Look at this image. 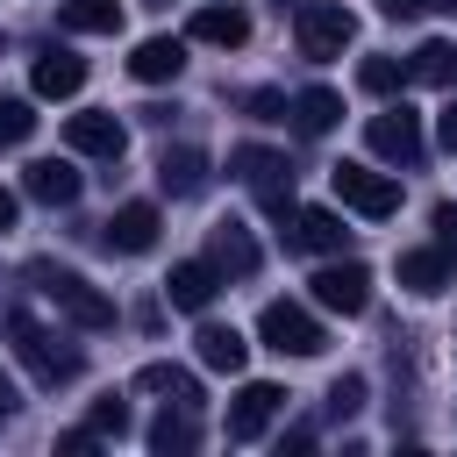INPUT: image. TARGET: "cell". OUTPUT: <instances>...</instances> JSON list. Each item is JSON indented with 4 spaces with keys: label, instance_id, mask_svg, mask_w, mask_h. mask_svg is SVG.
I'll return each mask as SVG.
<instances>
[{
    "label": "cell",
    "instance_id": "obj_2",
    "mask_svg": "<svg viewBox=\"0 0 457 457\" xmlns=\"http://www.w3.org/2000/svg\"><path fill=\"white\" fill-rule=\"evenodd\" d=\"M29 286L57 307V314H71L79 328H114V300L93 286V278H79L71 264H50V257H36L29 264Z\"/></svg>",
    "mask_w": 457,
    "mask_h": 457
},
{
    "label": "cell",
    "instance_id": "obj_27",
    "mask_svg": "<svg viewBox=\"0 0 457 457\" xmlns=\"http://www.w3.org/2000/svg\"><path fill=\"white\" fill-rule=\"evenodd\" d=\"M357 79H364V93L393 100V93L407 86V64H400V57H364V64H357Z\"/></svg>",
    "mask_w": 457,
    "mask_h": 457
},
{
    "label": "cell",
    "instance_id": "obj_38",
    "mask_svg": "<svg viewBox=\"0 0 457 457\" xmlns=\"http://www.w3.org/2000/svg\"><path fill=\"white\" fill-rule=\"evenodd\" d=\"M428 7H443V14H457V0H428Z\"/></svg>",
    "mask_w": 457,
    "mask_h": 457
},
{
    "label": "cell",
    "instance_id": "obj_16",
    "mask_svg": "<svg viewBox=\"0 0 457 457\" xmlns=\"http://www.w3.org/2000/svg\"><path fill=\"white\" fill-rule=\"evenodd\" d=\"M79 186H86V179H79L64 157H36V164L21 171V193H29V200H43V207H71V200H79Z\"/></svg>",
    "mask_w": 457,
    "mask_h": 457
},
{
    "label": "cell",
    "instance_id": "obj_21",
    "mask_svg": "<svg viewBox=\"0 0 457 457\" xmlns=\"http://www.w3.org/2000/svg\"><path fill=\"white\" fill-rule=\"evenodd\" d=\"M186 29H193V43H214V50L250 43V14H243V7H200Z\"/></svg>",
    "mask_w": 457,
    "mask_h": 457
},
{
    "label": "cell",
    "instance_id": "obj_17",
    "mask_svg": "<svg viewBox=\"0 0 457 457\" xmlns=\"http://www.w3.org/2000/svg\"><path fill=\"white\" fill-rule=\"evenodd\" d=\"M129 71H136L143 86H164V79L186 71V43H179V36H143V43L129 50Z\"/></svg>",
    "mask_w": 457,
    "mask_h": 457
},
{
    "label": "cell",
    "instance_id": "obj_10",
    "mask_svg": "<svg viewBox=\"0 0 457 457\" xmlns=\"http://www.w3.org/2000/svg\"><path fill=\"white\" fill-rule=\"evenodd\" d=\"M457 278V243L450 236H436L428 250H400V286L407 293H443Z\"/></svg>",
    "mask_w": 457,
    "mask_h": 457
},
{
    "label": "cell",
    "instance_id": "obj_23",
    "mask_svg": "<svg viewBox=\"0 0 457 457\" xmlns=\"http://www.w3.org/2000/svg\"><path fill=\"white\" fill-rule=\"evenodd\" d=\"M57 21H64L71 36H114V29H121V0H64Z\"/></svg>",
    "mask_w": 457,
    "mask_h": 457
},
{
    "label": "cell",
    "instance_id": "obj_9",
    "mask_svg": "<svg viewBox=\"0 0 457 457\" xmlns=\"http://www.w3.org/2000/svg\"><path fill=\"white\" fill-rule=\"evenodd\" d=\"M278 407H286V393H278L271 378H250V386L228 400V443H257V436L271 428Z\"/></svg>",
    "mask_w": 457,
    "mask_h": 457
},
{
    "label": "cell",
    "instance_id": "obj_12",
    "mask_svg": "<svg viewBox=\"0 0 457 457\" xmlns=\"http://www.w3.org/2000/svg\"><path fill=\"white\" fill-rule=\"evenodd\" d=\"M157 228H164V221H157V207H150V200H129V207H114V214H107L100 243H107V250H121V257H143V250L157 243Z\"/></svg>",
    "mask_w": 457,
    "mask_h": 457
},
{
    "label": "cell",
    "instance_id": "obj_3",
    "mask_svg": "<svg viewBox=\"0 0 457 457\" xmlns=\"http://www.w3.org/2000/svg\"><path fill=\"white\" fill-rule=\"evenodd\" d=\"M228 171L257 193V207L286 228L293 214H300V200H293V164H286V150H264V143H243V150H228Z\"/></svg>",
    "mask_w": 457,
    "mask_h": 457
},
{
    "label": "cell",
    "instance_id": "obj_18",
    "mask_svg": "<svg viewBox=\"0 0 457 457\" xmlns=\"http://www.w3.org/2000/svg\"><path fill=\"white\" fill-rule=\"evenodd\" d=\"M200 186H207V150L179 143V150H164V157H157V193H171V200H193Z\"/></svg>",
    "mask_w": 457,
    "mask_h": 457
},
{
    "label": "cell",
    "instance_id": "obj_11",
    "mask_svg": "<svg viewBox=\"0 0 457 457\" xmlns=\"http://www.w3.org/2000/svg\"><path fill=\"white\" fill-rule=\"evenodd\" d=\"M64 143H71L79 157H107V164H114V157L129 150V129H121L107 107H93V114H71V121H64Z\"/></svg>",
    "mask_w": 457,
    "mask_h": 457
},
{
    "label": "cell",
    "instance_id": "obj_5",
    "mask_svg": "<svg viewBox=\"0 0 457 457\" xmlns=\"http://www.w3.org/2000/svg\"><path fill=\"white\" fill-rule=\"evenodd\" d=\"M257 336H264V350H278V357H321V350H328V328H321L300 300H271V307L257 314Z\"/></svg>",
    "mask_w": 457,
    "mask_h": 457
},
{
    "label": "cell",
    "instance_id": "obj_31",
    "mask_svg": "<svg viewBox=\"0 0 457 457\" xmlns=\"http://www.w3.org/2000/svg\"><path fill=\"white\" fill-rule=\"evenodd\" d=\"M243 114H250V121H286L293 100H286V93H243Z\"/></svg>",
    "mask_w": 457,
    "mask_h": 457
},
{
    "label": "cell",
    "instance_id": "obj_20",
    "mask_svg": "<svg viewBox=\"0 0 457 457\" xmlns=\"http://www.w3.org/2000/svg\"><path fill=\"white\" fill-rule=\"evenodd\" d=\"M200 443V407H186V400H171L157 421H150V450L157 457H186Z\"/></svg>",
    "mask_w": 457,
    "mask_h": 457
},
{
    "label": "cell",
    "instance_id": "obj_19",
    "mask_svg": "<svg viewBox=\"0 0 457 457\" xmlns=\"http://www.w3.org/2000/svg\"><path fill=\"white\" fill-rule=\"evenodd\" d=\"M293 243L314 250V257H343L350 228H343V214H328V207H300V214H293Z\"/></svg>",
    "mask_w": 457,
    "mask_h": 457
},
{
    "label": "cell",
    "instance_id": "obj_15",
    "mask_svg": "<svg viewBox=\"0 0 457 457\" xmlns=\"http://www.w3.org/2000/svg\"><path fill=\"white\" fill-rule=\"evenodd\" d=\"M214 293H221L214 257H186V264H171V278H164V300H171V307H186V314H200Z\"/></svg>",
    "mask_w": 457,
    "mask_h": 457
},
{
    "label": "cell",
    "instance_id": "obj_14",
    "mask_svg": "<svg viewBox=\"0 0 457 457\" xmlns=\"http://www.w3.org/2000/svg\"><path fill=\"white\" fill-rule=\"evenodd\" d=\"M29 79H36L43 100H71V93L86 86V57L64 50V43H50V50H36V71H29Z\"/></svg>",
    "mask_w": 457,
    "mask_h": 457
},
{
    "label": "cell",
    "instance_id": "obj_32",
    "mask_svg": "<svg viewBox=\"0 0 457 457\" xmlns=\"http://www.w3.org/2000/svg\"><path fill=\"white\" fill-rule=\"evenodd\" d=\"M57 450H64V457H86V450H100V436H93V428H64Z\"/></svg>",
    "mask_w": 457,
    "mask_h": 457
},
{
    "label": "cell",
    "instance_id": "obj_36",
    "mask_svg": "<svg viewBox=\"0 0 457 457\" xmlns=\"http://www.w3.org/2000/svg\"><path fill=\"white\" fill-rule=\"evenodd\" d=\"M7 228H14V193L0 186V236H7Z\"/></svg>",
    "mask_w": 457,
    "mask_h": 457
},
{
    "label": "cell",
    "instance_id": "obj_8",
    "mask_svg": "<svg viewBox=\"0 0 457 457\" xmlns=\"http://www.w3.org/2000/svg\"><path fill=\"white\" fill-rule=\"evenodd\" d=\"M307 286H314V307H328V314H364V307H371V271H364L357 257L321 264Z\"/></svg>",
    "mask_w": 457,
    "mask_h": 457
},
{
    "label": "cell",
    "instance_id": "obj_30",
    "mask_svg": "<svg viewBox=\"0 0 457 457\" xmlns=\"http://www.w3.org/2000/svg\"><path fill=\"white\" fill-rule=\"evenodd\" d=\"M86 428L93 436H129V407L107 393V400H93V414H86Z\"/></svg>",
    "mask_w": 457,
    "mask_h": 457
},
{
    "label": "cell",
    "instance_id": "obj_37",
    "mask_svg": "<svg viewBox=\"0 0 457 457\" xmlns=\"http://www.w3.org/2000/svg\"><path fill=\"white\" fill-rule=\"evenodd\" d=\"M7 414H14V386L0 378V421H7Z\"/></svg>",
    "mask_w": 457,
    "mask_h": 457
},
{
    "label": "cell",
    "instance_id": "obj_34",
    "mask_svg": "<svg viewBox=\"0 0 457 457\" xmlns=\"http://www.w3.org/2000/svg\"><path fill=\"white\" fill-rule=\"evenodd\" d=\"M378 7H386V14H393V21H414V14H421V7H428V0H378Z\"/></svg>",
    "mask_w": 457,
    "mask_h": 457
},
{
    "label": "cell",
    "instance_id": "obj_7",
    "mask_svg": "<svg viewBox=\"0 0 457 457\" xmlns=\"http://www.w3.org/2000/svg\"><path fill=\"white\" fill-rule=\"evenodd\" d=\"M364 143H371V157H386V164H421L428 157V136H421V114L400 100V107H386V114H371L364 121Z\"/></svg>",
    "mask_w": 457,
    "mask_h": 457
},
{
    "label": "cell",
    "instance_id": "obj_24",
    "mask_svg": "<svg viewBox=\"0 0 457 457\" xmlns=\"http://www.w3.org/2000/svg\"><path fill=\"white\" fill-rule=\"evenodd\" d=\"M336 114H343V100H336L328 86L293 93V129H300V136H328V129H336Z\"/></svg>",
    "mask_w": 457,
    "mask_h": 457
},
{
    "label": "cell",
    "instance_id": "obj_33",
    "mask_svg": "<svg viewBox=\"0 0 457 457\" xmlns=\"http://www.w3.org/2000/svg\"><path fill=\"white\" fill-rule=\"evenodd\" d=\"M436 136H443V150H457V93H450V107L436 114Z\"/></svg>",
    "mask_w": 457,
    "mask_h": 457
},
{
    "label": "cell",
    "instance_id": "obj_22",
    "mask_svg": "<svg viewBox=\"0 0 457 457\" xmlns=\"http://www.w3.org/2000/svg\"><path fill=\"white\" fill-rule=\"evenodd\" d=\"M193 350H200V364H207V371H228V378H236V371H243V357H250V343H243L236 328H221V321H207V328L193 336Z\"/></svg>",
    "mask_w": 457,
    "mask_h": 457
},
{
    "label": "cell",
    "instance_id": "obj_13",
    "mask_svg": "<svg viewBox=\"0 0 457 457\" xmlns=\"http://www.w3.org/2000/svg\"><path fill=\"white\" fill-rule=\"evenodd\" d=\"M207 257H214L221 278H250V271L264 264V250H257V236H250L243 221H214V228H207Z\"/></svg>",
    "mask_w": 457,
    "mask_h": 457
},
{
    "label": "cell",
    "instance_id": "obj_4",
    "mask_svg": "<svg viewBox=\"0 0 457 457\" xmlns=\"http://www.w3.org/2000/svg\"><path fill=\"white\" fill-rule=\"evenodd\" d=\"M293 43H300V57L328 64L357 43V14L343 0H293Z\"/></svg>",
    "mask_w": 457,
    "mask_h": 457
},
{
    "label": "cell",
    "instance_id": "obj_25",
    "mask_svg": "<svg viewBox=\"0 0 457 457\" xmlns=\"http://www.w3.org/2000/svg\"><path fill=\"white\" fill-rule=\"evenodd\" d=\"M407 79H421V86H457V43L428 36V43L407 57Z\"/></svg>",
    "mask_w": 457,
    "mask_h": 457
},
{
    "label": "cell",
    "instance_id": "obj_35",
    "mask_svg": "<svg viewBox=\"0 0 457 457\" xmlns=\"http://www.w3.org/2000/svg\"><path fill=\"white\" fill-rule=\"evenodd\" d=\"M436 236H450V243H457V207H450V200L436 207Z\"/></svg>",
    "mask_w": 457,
    "mask_h": 457
},
{
    "label": "cell",
    "instance_id": "obj_6",
    "mask_svg": "<svg viewBox=\"0 0 457 457\" xmlns=\"http://www.w3.org/2000/svg\"><path fill=\"white\" fill-rule=\"evenodd\" d=\"M328 186H336V200L343 207H357L364 221H386V214H400V179H386V171H371V164H328Z\"/></svg>",
    "mask_w": 457,
    "mask_h": 457
},
{
    "label": "cell",
    "instance_id": "obj_1",
    "mask_svg": "<svg viewBox=\"0 0 457 457\" xmlns=\"http://www.w3.org/2000/svg\"><path fill=\"white\" fill-rule=\"evenodd\" d=\"M7 336H14V357L29 364V378H36V386H71V378L86 371L79 343H64L57 328H43L29 307H14V314H7Z\"/></svg>",
    "mask_w": 457,
    "mask_h": 457
},
{
    "label": "cell",
    "instance_id": "obj_29",
    "mask_svg": "<svg viewBox=\"0 0 457 457\" xmlns=\"http://www.w3.org/2000/svg\"><path fill=\"white\" fill-rule=\"evenodd\" d=\"M357 407H364V378L350 371V378H336V386H328V421H350Z\"/></svg>",
    "mask_w": 457,
    "mask_h": 457
},
{
    "label": "cell",
    "instance_id": "obj_28",
    "mask_svg": "<svg viewBox=\"0 0 457 457\" xmlns=\"http://www.w3.org/2000/svg\"><path fill=\"white\" fill-rule=\"evenodd\" d=\"M29 136H36V107L7 93V100H0V150H14V143H29Z\"/></svg>",
    "mask_w": 457,
    "mask_h": 457
},
{
    "label": "cell",
    "instance_id": "obj_26",
    "mask_svg": "<svg viewBox=\"0 0 457 457\" xmlns=\"http://www.w3.org/2000/svg\"><path fill=\"white\" fill-rule=\"evenodd\" d=\"M136 386H143V393H164V400L200 407V378H193L186 364H143V371H136Z\"/></svg>",
    "mask_w": 457,
    "mask_h": 457
}]
</instances>
